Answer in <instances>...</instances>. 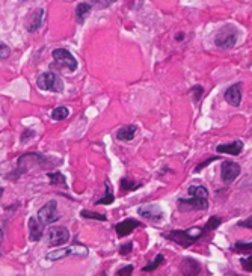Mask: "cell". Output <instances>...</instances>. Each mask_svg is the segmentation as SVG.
I'll list each match as a JSON object with an SVG mask.
<instances>
[{
  "instance_id": "37",
  "label": "cell",
  "mask_w": 252,
  "mask_h": 276,
  "mask_svg": "<svg viewBox=\"0 0 252 276\" xmlns=\"http://www.w3.org/2000/svg\"><path fill=\"white\" fill-rule=\"evenodd\" d=\"M183 37H184L183 34H177V37H175V38H177V41H180V39H183Z\"/></svg>"
},
{
  "instance_id": "40",
  "label": "cell",
  "mask_w": 252,
  "mask_h": 276,
  "mask_svg": "<svg viewBox=\"0 0 252 276\" xmlns=\"http://www.w3.org/2000/svg\"><path fill=\"white\" fill-rule=\"evenodd\" d=\"M101 276H106V275H104V273H103V275H101Z\"/></svg>"
},
{
  "instance_id": "26",
  "label": "cell",
  "mask_w": 252,
  "mask_h": 276,
  "mask_svg": "<svg viewBox=\"0 0 252 276\" xmlns=\"http://www.w3.org/2000/svg\"><path fill=\"white\" fill-rule=\"evenodd\" d=\"M119 184H121V187L125 189V190H135V189L139 187V184H136L135 181H130L129 178H122L119 181Z\"/></svg>"
},
{
  "instance_id": "19",
  "label": "cell",
  "mask_w": 252,
  "mask_h": 276,
  "mask_svg": "<svg viewBox=\"0 0 252 276\" xmlns=\"http://www.w3.org/2000/svg\"><path fill=\"white\" fill-rule=\"evenodd\" d=\"M68 115H70V109H68V107H65V106L56 107V109L52 112V118L55 121H64V119L68 118Z\"/></svg>"
},
{
  "instance_id": "23",
  "label": "cell",
  "mask_w": 252,
  "mask_h": 276,
  "mask_svg": "<svg viewBox=\"0 0 252 276\" xmlns=\"http://www.w3.org/2000/svg\"><path fill=\"white\" fill-rule=\"evenodd\" d=\"M220 222H222V219H220V218L212 216V218L209 219V222L206 223V228H204V231H213V229H216V228L220 225Z\"/></svg>"
},
{
  "instance_id": "4",
  "label": "cell",
  "mask_w": 252,
  "mask_h": 276,
  "mask_svg": "<svg viewBox=\"0 0 252 276\" xmlns=\"http://www.w3.org/2000/svg\"><path fill=\"white\" fill-rule=\"evenodd\" d=\"M53 59L55 64H58L62 68H67L68 71H76L77 70V59L67 50V49H55L53 50Z\"/></svg>"
},
{
  "instance_id": "12",
  "label": "cell",
  "mask_w": 252,
  "mask_h": 276,
  "mask_svg": "<svg viewBox=\"0 0 252 276\" xmlns=\"http://www.w3.org/2000/svg\"><path fill=\"white\" fill-rule=\"evenodd\" d=\"M137 226H140V222H137L136 219H125L124 222L118 223L115 226V229H116V234L119 237H125V236H129L133 229L137 228Z\"/></svg>"
},
{
  "instance_id": "18",
  "label": "cell",
  "mask_w": 252,
  "mask_h": 276,
  "mask_svg": "<svg viewBox=\"0 0 252 276\" xmlns=\"http://www.w3.org/2000/svg\"><path fill=\"white\" fill-rule=\"evenodd\" d=\"M187 192L192 198H199V199H207L209 198V190L204 186H196V184H194V186L189 187Z\"/></svg>"
},
{
  "instance_id": "9",
  "label": "cell",
  "mask_w": 252,
  "mask_h": 276,
  "mask_svg": "<svg viewBox=\"0 0 252 276\" xmlns=\"http://www.w3.org/2000/svg\"><path fill=\"white\" fill-rule=\"evenodd\" d=\"M240 174V166L234 162H224L220 167V178L225 184H231Z\"/></svg>"
},
{
  "instance_id": "35",
  "label": "cell",
  "mask_w": 252,
  "mask_h": 276,
  "mask_svg": "<svg viewBox=\"0 0 252 276\" xmlns=\"http://www.w3.org/2000/svg\"><path fill=\"white\" fill-rule=\"evenodd\" d=\"M132 272H133V266H125L124 269H121V270L118 272V275H119V276H130Z\"/></svg>"
},
{
  "instance_id": "3",
  "label": "cell",
  "mask_w": 252,
  "mask_h": 276,
  "mask_svg": "<svg viewBox=\"0 0 252 276\" xmlns=\"http://www.w3.org/2000/svg\"><path fill=\"white\" fill-rule=\"evenodd\" d=\"M37 85L42 91H52V92H62L64 91V82L59 75L53 71H45L37 79Z\"/></svg>"
},
{
  "instance_id": "16",
  "label": "cell",
  "mask_w": 252,
  "mask_h": 276,
  "mask_svg": "<svg viewBox=\"0 0 252 276\" xmlns=\"http://www.w3.org/2000/svg\"><path fill=\"white\" fill-rule=\"evenodd\" d=\"M181 272L183 276H196L199 273V264L191 258H186L181 264Z\"/></svg>"
},
{
  "instance_id": "1",
  "label": "cell",
  "mask_w": 252,
  "mask_h": 276,
  "mask_svg": "<svg viewBox=\"0 0 252 276\" xmlns=\"http://www.w3.org/2000/svg\"><path fill=\"white\" fill-rule=\"evenodd\" d=\"M202 233H204V229H201V228H189V229H183V231L181 229H175V231L166 233L165 237L172 241H175L181 248H189L202 237Z\"/></svg>"
},
{
  "instance_id": "8",
  "label": "cell",
  "mask_w": 252,
  "mask_h": 276,
  "mask_svg": "<svg viewBox=\"0 0 252 276\" xmlns=\"http://www.w3.org/2000/svg\"><path fill=\"white\" fill-rule=\"evenodd\" d=\"M137 213H139V216H142L144 219L151 221V222H162V219H163V210L155 204L139 207Z\"/></svg>"
},
{
  "instance_id": "38",
  "label": "cell",
  "mask_w": 252,
  "mask_h": 276,
  "mask_svg": "<svg viewBox=\"0 0 252 276\" xmlns=\"http://www.w3.org/2000/svg\"><path fill=\"white\" fill-rule=\"evenodd\" d=\"M2 240H3V231L0 229V244H2Z\"/></svg>"
},
{
  "instance_id": "17",
  "label": "cell",
  "mask_w": 252,
  "mask_h": 276,
  "mask_svg": "<svg viewBox=\"0 0 252 276\" xmlns=\"http://www.w3.org/2000/svg\"><path fill=\"white\" fill-rule=\"evenodd\" d=\"M91 3H88V2H80V3H77V6H76V17H77V21L78 23H83L85 21V18L88 17V14L91 12Z\"/></svg>"
},
{
  "instance_id": "34",
  "label": "cell",
  "mask_w": 252,
  "mask_h": 276,
  "mask_svg": "<svg viewBox=\"0 0 252 276\" xmlns=\"http://www.w3.org/2000/svg\"><path fill=\"white\" fill-rule=\"evenodd\" d=\"M132 249H133V243L132 241L130 243H125V244H122V246L119 248V254L121 255H127Z\"/></svg>"
},
{
  "instance_id": "15",
  "label": "cell",
  "mask_w": 252,
  "mask_h": 276,
  "mask_svg": "<svg viewBox=\"0 0 252 276\" xmlns=\"http://www.w3.org/2000/svg\"><path fill=\"white\" fill-rule=\"evenodd\" d=\"M137 131V126L132 124V126H124L118 130L116 133V137L118 141H124V142H130L135 139V134Z\"/></svg>"
},
{
  "instance_id": "27",
  "label": "cell",
  "mask_w": 252,
  "mask_h": 276,
  "mask_svg": "<svg viewBox=\"0 0 252 276\" xmlns=\"http://www.w3.org/2000/svg\"><path fill=\"white\" fill-rule=\"evenodd\" d=\"M251 249H252V241L251 243H235L233 246L234 252H246V251H251Z\"/></svg>"
},
{
  "instance_id": "20",
  "label": "cell",
  "mask_w": 252,
  "mask_h": 276,
  "mask_svg": "<svg viewBox=\"0 0 252 276\" xmlns=\"http://www.w3.org/2000/svg\"><path fill=\"white\" fill-rule=\"evenodd\" d=\"M67 255H70V248H65V249H56V251H52V252L47 254V259H50V261H56V259L65 258Z\"/></svg>"
},
{
  "instance_id": "10",
  "label": "cell",
  "mask_w": 252,
  "mask_h": 276,
  "mask_svg": "<svg viewBox=\"0 0 252 276\" xmlns=\"http://www.w3.org/2000/svg\"><path fill=\"white\" fill-rule=\"evenodd\" d=\"M225 100L234 106V107H239L240 106V101H242V83L237 82V83H234L231 85L227 92H225Z\"/></svg>"
},
{
  "instance_id": "11",
  "label": "cell",
  "mask_w": 252,
  "mask_h": 276,
  "mask_svg": "<svg viewBox=\"0 0 252 276\" xmlns=\"http://www.w3.org/2000/svg\"><path fill=\"white\" fill-rule=\"evenodd\" d=\"M243 149V142L242 141H234L231 144H224V145H217L216 151L220 154H230V156H239L242 154Z\"/></svg>"
},
{
  "instance_id": "6",
  "label": "cell",
  "mask_w": 252,
  "mask_h": 276,
  "mask_svg": "<svg viewBox=\"0 0 252 276\" xmlns=\"http://www.w3.org/2000/svg\"><path fill=\"white\" fill-rule=\"evenodd\" d=\"M70 239V231L65 226H52L49 229V244L50 246H62Z\"/></svg>"
},
{
  "instance_id": "7",
  "label": "cell",
  "mask_w": 252,
  "mask_h": 276,
  "mask_svg": "<svg viewBox=\"0 0 252 276\" xmlns=\"http://www.w3.org/2000/svg\"><path fill=\"white\" fill-rule=\"evenodd\" d=\"M177 205L180 211H194V210H206L209 207V202L207 199H199V198H180Z\"/></svg>"
},
{
  "instance_id": "32",
  "label": "cell",
  "mask_w": 252,
  "mask_h": 276,
  "mask_svg": "<svg viewBox=\"0 0 252 276\" xmlns=\"http://www.w3.org/2000/svg\"><path fill=\"white\" fill-rule=\"evenodd\" d=\"M216 160H217L216 157H212V159H207V160H204L202 163H199V165H198V166L195 167V172H201V171L204 169V167H206V166H209V165H210L212 162H216Z\"/></svg>"
},
{
  "instance_id": "33",
  "label": "cell",
  "mask_w": 252,
  "mask_h": 276,
  "mask_svg": "<svg viewBox=\"0 0 252 276\" xmlns=\"http://www.w3.org/2000/svg\"><path fill=\"white\" fill-rule=\"evenodd\" d=\"M202 92H204V89H202V86H199V85L192 88V94H195V97H194L195 101H199V98H201V95H202Z\"/></svg>"
},
{
  "instance_id": "36",
  "label": "cell",
  "mask_w": 252,
  "mask_h": 276,
  "mask_svg": "<svg viewBox=\"0 0 252 276\" xmlns=\"http://www.w3.org/2000/svg\"><path fill=\"white\" fill-rule=\"evenodd\" d=\"M237 225L243 226V228H252V216L248 218V219H245V221H242V222H239Z\"/></svg>"
},
{
  "instance_id": "24",
  "label": "cell",
  "mask_w": 252,
  "mask_h": 276,
  "mask_svg": "<svg viewBox=\"0 0 252 276\" xmlns=\"http://www.w3.org/2000/svg\"><path fill=\"white\" fill-rule=\"evenodd\" d=\"M162 263H163V255L159 254V255H157V257L154 258V261H153L151 264H148V266L144 267V272H153V270H155L157 267H159Z\"/></svg>"
},
{
  "instance_id": "21",
  "label": "cell",
  "mask_w": 252,
  "mask_h": 276,
  "mask_svg": "<svg viewBox=\"0 0 252 276\" xmlns=\"http://www.w3.org/2000/svg\"><path fill=\"white\" fill-rule=\"evenodd\" d=\"M106 195L103 199H98L97 204H104V205H109V204H112L115 201V198H114V193H112V189H110V183L106 181Z\"/></svg>"
},
{
  "instance_id": "39",
  "label": "cell",
  "mask_w": 252,
  "mask_h": 276,
  "mask_svg": "<svg viewBox=\"0 0 252 276\" xmlns=\"http://www.w3.org/2000/svg\"><path fill=\"white\" fill-rule=\"evenodd\" d=\"M2 195H3V189L0 187V198H2Z\"/></svg>"
},
{
  "instance_id": "22",
  "label": "cell",
  "mask_w": 252,
  "mask_h": 276,
  "mask_svg": "<svg viewBox=\"0 0 252 276\" xmlns=\"http://www.w3.org/2000/svg\"><path fill=\"white\" fill-rule=\"evenodd\" d=\"M47 177H49L52 186H56V184H65L67 183L65 177L62 175L60 172H49V174H47Z\"/></svg>"
},
{
  "instance_id": "13",
  "label": "cell",
  "mask_w": 252,
  "mask_h": 276,
  "mask_svg": "<svg viewBox=\"0 0 252 276\" xmlns=\"http://www.w3.org/2000/svg\"><path fill=\"white\" fill-rule=\"evenodd\" d=\"M42 18H44V9L42 8H38L37 11H34L30 14V17L27 20V30L29 32H35L38 30L42 24Z\"/></svg>"
},
{
  "instance_id": "25",
  "label": "cell",
  "mask_w": 252,
  "mask_h": 276,
  "mask_svg": "<svg viewBox=\"0 0 252 276\" xmlns=\"http://www.w3.org/2000/svg\"><path fill=\"white\" fill-rule=\"evenodd\" d=\"M82 218H86V219H96V221H106V216L104 214H98V213H92V211H88V210H83L80 213Z\"/></svg>"
},
{
  "instance_id": "30",
  "label": "cell",
  "mask_w": 252,
  "mask_h": 276,
  "mask_svg": "<svg viewBox=\"0 0 252 276\" xmlns=\"http://www.w3.org/2000/svg\"><path fill=\"white\" fill-rule=\"evenodd\" d=\"M240 263L246 272H252V255L246 257V258H240Z\"/></svg>"
},
{
  "instance_id": "28",
  "label": "cell",
  "mask_w": 252,
  "mask_h": 276,
  "mask_svg": "<svg viewBox=\"0 0 252 276\" xmlns=\"http://www.w3.org/2000/svg\"><path fill=\"white\" fill-rule=\"evenodd\" d=\"M70 254L73 255H88V249L82 244H74V246L70 248Z\"/></svg>"
},
{
  "instance_id": "2",
  "label": "cell",
  "mask_w": 252,
  "mask_h": 276,
  "mask_svg": "<svg viewBox=\"0 0 252 276\" xmlns=\"http://www.w3.org/2000/svg\"><path fill=\"white\" fill-rule=\"evenodd\" d=\"M239 38V32L237 29L233 26H224L219 30L214 37V44L216 47L222 49V50H230L235 45V41Z\"/></svg>"
},
{
  "instance_id": "31",
  "label": "cell",
  "mask_w": 252,
  "mask_h": 276,
  "mask_svg": "<svg viewBox=\"0 0 252 276\" xmlns=\"http://www.w3.org/2000/svg\"><path fill=\"white\" fill-rule=\"evenodd\" d=\"M35 136V131L34 130H24V133L21 134V144H24V142H29L30 139H32V137Z\"/></svg>"
},
{
  "instance_id": "29",
  "label": "cell",
  "mask_w": 252,
  "mask_h": 276,
  "mask_svg": "<svg viewBox=\"0 0 252 276\" xmlns=\"http://www.w3.org/2000/svg\"><path fill=\"white\" fill-rule=\"evenodd\" d=\"M9 53H11V49L5 42L0 41V59H6L9 56Z\"/></svg>"
},
{
  "instance_id": "5",
  "label": "cell",
  "mask_w": 252,
  "mask_h": 276,
  "mask_svg": "<svg viewBox=\"0 0 252 276\" xmlns=\"http://www.w3.org/2000/svg\"><path fill=\"white\" fill-rule=\"evenodd\" d=\"M59 213H58V204L55 199L49 201L45 205H42L38 211V221L45 226L49 223H53L59 219Z\"/></svg>"
},
{
  "instance_id": "14",
  "label": "cell",
  "mask_w": 252,
  "mask_h": 276,
  "mask_svg": "<svg viewBox=\"0 0 252 276\" xmlns=\"http://www.w3.org/2000/svg\"><path fill=\"white\" fill-rule=\"evenodd\" d=\"M29 233H30V240L38 241L42 237L44 233V225L37 219V218H30L29 219Z\"/></svg>"
}]
</instances>
